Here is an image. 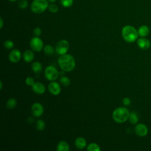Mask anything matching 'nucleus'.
Wrapping results in <instances>:
<instances>
[{"mask_svg": "<svg viewBox=\"0 0 151 151\" xmlns=\"http://www.w3.org/2000/svg\"><path fill=\"white\" fill-rule=\"evenodd\" d=\"M58 63L60 68L65 72L73 71L76 66L74 58L68 54L61 55L58 59Z\"/></svg>", "mask_w": 151, "mask_h": 151, "instance_id": "nucleus-1", "label": "nucleus"}, {"mask_svg": "<svg viewBox=\"0 0 151 151\" xmlns=\"http://www.w3.org/2000/svg\"><path fill=\"white\" fill-rule=\"evenodd\" d=\"M123 38L127 42H133L137 40V30L132 25H126L122 29Z\"/></svg>", "mask_w": 151, "mask_h": 151, "instance_id": "nucleus-2", "label": "nucleus"}, {"mask_svg": "<svg viewBox=\"0 0 151 151\" xmlns=\"http://www.w3.org/2000/svg\"><path fill=\"white\" fill-rule=\"evenodd\" d=\"M130 112L127 109L124 107L116 108L112 113L113 120L118 123H123L129 119Z\"/></svg>", "mask_w": 151, "mask_h": 151, "instance_id": "nucleus-3", "label": "nucleus"}, {"mask_svg": "<svg viewBox=\"0 0 151 151\" xmlns=\"http://www.w3.org/2000/svg\"><path fill=\"white\" fill-rule=\"evenodd\" d=\"M47 0H33L31 5V9L35 14H41L48 8Z\"/></svg>", "mask_w": 151, "mask_h": 151, "instance_id": "nucleus-4", "label": "nucleus"}, {"mask_svg": "<svg viewBox=\"0 0 151 151\" xmlns=\"http://www.w3.org/2000/svg\"><path fill=\"white\" fill-rule=\"evenodd\" d=\"M44 75L48 80L52 81L57 80L60 76V74L59 71L55 67L52 65H49L45 68L44 71Z\"/></svg>", "mask_w": 151, "mask_h": 151, "instance_id": "nucleus-5", "label": "nucleus"}, {"mask_svg": "<svg viewBox=\"0 0 151 151\" xmlns=\"http://www.w3.org/2000/svg\"><path fill=\"white\" fill-rule=\"evenodd\" d=\"M69 49V43L66 40L59 41L55 45V51L60 55L65 54Z\"/></svg>", "mask_w": 151, "mask_h": 151, "instance_id": "nucleus-6", "label": "nucleus"}, {"mask_svg": "<svg viewBox=\"0 0 151 151\" xmlns=\"http://www.w3.org/2000/svg\"><path fill=\"white\" fill-rule=\"evenodd\" d=\"M30 47L31 49L35 52H40L43 48V41L38 37H35L30 40Z\"/></svg>", "mask_w": 151, "mask_h": 151, "instance_id": "nucleus-7", "label": "nucleus"}, {"mask_svg": "<svg viewBox=\"0 0 151 151\" xmlns=\"http://www.w3.org/2000/svg\"><path fill=\"white\" fill-rule=\"evenodd\" d=\"M48 89L50 93H51L54 96L58 95L61 91L60 85L56 81H52L48 86Z\"/></svg>", "mask_w": 151, "mask_h": 151, "instance_id": "nucleus-8", "label": "nucleus"}, {"mask_svg": "<svg viewBox=\"0 0 151 151\" xmlns=\"http://www.w3.org/2000/svg\"><path fill=\"white\" fill-rule=\"evenodd\" d=\"M32 114L35 117H40L44 113V107L40 103H34L31 106Z\"/></svg>", "mask_w": 151, "mask_h": 151, "instance_id": "nucleus-9", "label": "nucleus"}, {"mask_svg": "<svg viewBox=\"0 0 151 151\" xmlns=\"http://www.w3.org/2000/svg\"><path fill=\"white\" fill-rule=\"evenodd\" d=\"M135 133L141 137L145 136L148 133L147 127L143 123H138L134 127Z\"/></svg>", "mask_w": 151, "mask_h": 151, "instance_id": "nucleus-10", "label": "nucleus"}, {"mask_svg": "<svg viewBox=\"0 0 151 151\" xmlns=\"http://www.w3.org/2000/svg\"><path fill=\"white\" fill-rule=\"evenodd\" d=\"M9 60L13 63H18L21 58V51L17 49L12 50L9 54Z\"/></svg>", "mask_w": 151, "mask_h": 151, "instance_id": "nucleus-11", "label": "nucleus"}, {"mask_svg": "<svg viewBox=\"0 0 151 151\" xmlns=\"http://www.w3.org/2000/svg\"><path fill=\"white\" fill-rule=\"evenodd\" d=\"M137 44L140 49L144 50L149 49L150 47V41L149 40V39L145 37H141L140 38H138L137 40Z\"/></svg>", "mask_w": 151, "mask_h": 151, "instance_id": "nucleus-12", "label": "nucleus"}, {"mask_svg": "<svg viewBox=\"0 0 151 151\" xmlns=\"http://www.w3.org/2000/svg\"><path fill=\"white\" fill-rule=\"evenodd\" d=\"M31 87L32 91L37 94H42L45 91V86L40 82H35Z\"/></svg>", "mask_w": 151, "mask_h": 151, "instance_id": "nucleus-13", "label": "nucleus"}, {"mask_svg": "<svg viewBox=\"0 0 151 151\" xmlns=\"http://www.w3.org/2000/svg\"><path fill=\"white\" fill-rule=\"evenodd\" d=\"M75 145L79 149H84L87 145L86 140L83 137H78L75 140Z\"/></svg>", "mask_w": 151, "mask_h": 151, "instance_id": "nucleus-14", "label": "nucleus"}, {"mask_svg": "<svg viewBox=\"0 0 151 151\" xmlns=\"http://www.w3.org/2000/svg\"><path fill=\"white\" fill-rule=\"evenodd\" d=\"M23 58L26 63H31L34 58V54L32 51L27 50L24 52Z\"/></svg>", "mask_w": 151, "mask_h": 151, "instance_id": "nucleus-15", "label": "nucleus"}, {"mask_svg": "<svg viewBox=\"0 0 151 151\" xmlns=\"http://www.w3.org/2000/svg\"><path fill=\"white\" fill-rule=\"evenodd\" d=\"M149 31L150 30L149 27L145 25H143L140 26L137 30L139 36H140V37H146L149 34Z\"/></svg>", "mask_w": 151, "mask_h": 151, "instance_id": "nucleus-16", "label": "nucleus"}, {"mask_svg": "<svg viewBox=\"0 0 151 151\" xmlns=\"http://www.w3.org/2000/svg\"><path fill=\"white\" fill-rule=\"evenodd\" d=\"M57 150L58 151H68L70 150L69 145L66 141L61 140L58 143Z\"/></svg>", "mask_w": 151, "mask_h": 151, "instance_id": "nucleus-17", "label": "nucleus"}, {"mask_svg": "<svg viewBox=\"0 0 151 151\" xmlns=\"http://www.w3.org/2000/svg\"><path fill=\"white\" fill-rule=\"evenodd\" d=\"M31 68L34 73H40L41 72L42 70V65L40 62L35 61L32 64Z\"/></svg>", "mask_w": 151, "mask_h": 151, "instance_id": "nucleus-18", "label": "nucleus"}, {"mask_svg": "<svg viewBox=\"0 0 151 151\" xmlns=\"http://www.w3.org/2000/svg\"><path fill=\"white\" fill-rule=\"evenodd\" d=\"M17 104V100L15 98H10L6 102V107L8 109H14Z\"/></svg>", "mask_w": 151, "mask_h": 151, "instance_id": "nucleus-19", "label": "nucleus"}, {"mask_svg": "<svg viewBox=\"0 0 151 151\" xmlns=\"http://www.w3.org/2000/svg\"><path fill=\"white\" fill-rule=\"evenodd\" d=\"M129 120L130 123L134 124L138 122V116L134 111H132L130 113L129 116Z\"/></svg>", "mask_w": 151, "mask_h": 151, "instance_id": "nucleus-20", "label": "nucleus"}, {"mask_svg": "<svg viewBox=\"0 0 151 151\" xmlns=\"http://www.w3.org/2000/svg\"><path fill=\"white\" fill-rule=\"evenodd\" d=\"M87 150L88 151H100L101 149L97 143H91L87 146Z\"/></svg>", "mask_w": 151, "mask_h": 151, "instance_id": "nucleus-21", "label": "nucleus"}, {"mask_svg": "<svg viewBox=\"0 0 151 151\" xmlns=\"http://www.w3.org/2000/svg\"><path fill=\"white\" fill-rule=\"evenodd\" d=\"M36 128L38 130H43L45 128V123L44 121L42 119H39L37 120L36 123Z\"/></svg>", "mask_w": 151, "mask_h": 151, "instance_id": "nucleus-22", "label": "nucleus"}, {"mask_svg": "<svg viewBox=\"0 0 151 151\" xmlns=\"http://www.w3.org/2000/svg\"><path fill=\"white\" fill-rule=\"evenodd\" d=\"M44 51L45 54L50 55L54 53V48L52 47V46H51L50 45H46L44 47Z\"/></svg>", "mask_w": 151, "mask_h": 151, "instance_id": "nucleus-23", "label": "nucleus"}, {"mask_svg": "<svg viewBox=\"0 0 151 151\" xmlns=\"http://www.w3.org/2000/svg\"><path fill=\"white\" fill-rule=\"evenodd\" d=\"M60 81L64 86H68L70 84V80L69 78H68L67 77H65V76H62L60 77Z\"/></svg>", "mask_w": 151, "mask_h": 151, "instance_id": "nucleus-24", "label": "nucleus"}, {"mask_svg": "<svg viewBox=\"0 0 151 151\" xmlns=\"http://www.w3.org/2000/svg\"><path fill=\"white\" fill-rule=\"evenodd\" d=\"M62 6L65 8L70 7L73 4V0H60Z\"/></svg>", "mask_w": 151, "mask_h": 151, "instance_id": "nucleus-25", "label": "nucleus"}, {"mask_svg": "<svg viewBox=\"0 0 151 151\" xmlns=\"http://www.w3.org/2000/svg\"><path fill=\"white\" fill-rule=\"evenodd\" d=\"M4 45L5 48H6V49L9 50V49H11V48H12L14 47V42L12 41L8 40H6V41H5L4 42Z\"/></svg>", "mask_w": 151, "mask_h": 151, "instance_id": "nucleus-26", "label": "nucleus"}, {"mask_svg": "<svg viewBox=\"0 0 151 151\" xmlns=\"http://www.w3.org/2000/svg\"><path fill=\"white\" fill-rule=\"evenodd\" d=\"M18 5L21 9H25L28 6V2L27 0H19Z\"/></svg>", "mask_w": 151, "mask_h": 151, "instance_id": "nucleus-27", "label": "nucleus"}, {"mask_svg": "<svg viewBox=\"0 0 151 151\" xmlns=\"http://www.w3.org/2000/svg\"><path fill=\"white\" fill-rule=\"evenodd\" d=\"M48 8V10L51 12H52V13H55L58 10V6L55 4H51L49 5Z\"/></svg>", "mask_w": 151, "mask_h": 151, "instance_id": "nucleus-28", "label": "nucleus"}, {"mask_svg": "<svg viewBox=\"0 0 151 151\" xmlns=\"http://www.w3.org/2000/svg\"><path fill=\"white\" fill-rule=\"evenodd\" d=\"M34 80L32 77H28L26 79H25V83L27 85L29 86H32L34 83Z\"/></svg>", "mask_w": 151, "mask_h": 151, "instance_id": "nucleus-29", "label": "nucleus"}, {"mask_svg": "<svg viewBox=\"0 0 151 151\" xmlns=\"http://www.w3.org/2000/svg\"><path fill=\"white\" fill-rule=\"evenodd\" d=\"M33 32H34V34L37 36V37H38L40 36L41 34V32H42V31L41 29L39 27H36L34 31H33Z\"/></svg>", "mask_w": 151, "mask_h": 151, "instance_id": "nucleus-30", "label": "nucleus"}, {"mask_svg": "<svg viewBox=\"0 0 151 151\" xmlns=\"http://www.w3.org/2000/svg\"><path fill=\"white\" fill-rule=\"evenodd\" d=\"M122 101H123V104L125 105V106H129V105L130 104V103H131L130 99L129 97H124Z\"/></svg>", "mask_w": 151, "mask_h": 151, "instance_id": "nucleus-31", "label": "nucleus"}, {"mask_svg": "<svg viewBox=\"0 0 151 151\" xmlns=\"http://www.w3.org/2000/svg\"><path fill=\"white\" fill-rule=\"evenodd\" d=\"M3 25H4V21H3V19L2 18V17L0 18V28L2 29V27H3Z\"/></svg>", "mask_w": 151, "mask_h": 151, "instance_id": "nucleus-32", "label": "nucleus"}, {"mask_svg": "<svg viewBox=\"0 0 151 151\" xmlns=\"http://www.w3.org/2000/svg\"><path fill=\"white\" fill-rule=\"evenodd\" d=\"M65 71H63V70H62L61 71H60L59 72V74H60V75H61V76H64V73H65Z\"/></svg>", "mask_w": 151, "mask_h": 151, "instance_id": "nucleus-33", "label": "nucleus"}, {"mask_svg": "<svg viewBox=\"0 0 151 151\" xmlns=\"http://www.w3.org/2000/svg\"><path fill=\"white\" fill-rule=\"evenodd\" d=\"M0 89L1 90H2V81H0Z\"/></svg>", "mask_w": 151, "mask_h": 151, "instance_id": "nucleus-34", "label": "nucleus"}, {"mask_svg": "<svg viewBox=\"0 0 151 151\" xmlns=\"http://www.w3.org/2000/svg\"><path fill=\"white\" fill-rule=\"evenodd\" d=\"M50 2H55L56 0H48Z\"/></svg>", "mask_w": 151, "mask_h": 151, "instance_id": "nucleus-35", "label": "nucleus"}, {"mask_svg": "<svg viewBox=\"0 0 151 151\" xmlns=\"http://www.w3.org/2000/svg\"><path fill=\"white\" fill-rule=\"evenodd\" d=\"M9 1H11V2H15V1H17V0H9Z\"/></svg>", "mask_w": 151, "mask_h": 151, "instance_id": "nucleus-36", "label": "nucleus"}]
</instances>
